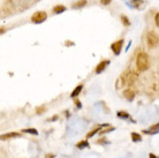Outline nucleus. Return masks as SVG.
Wrapping results in <instances>:
<instances>
[{
    "mask_svg": "<svg viewBox=\"0 0 159 158\" xmlns=\"http://www.w3.org/2000/svg\"><path fill=\"white\" fill-rule=\"evenodd\" d=\"M150 66V60H149V55L145 52H141L136 57V68L139 72H145L149 69Z\"/></svg>",
    "mask_w": 159,
    "mask_h": 158,
    "instance_id": "obj_1",
    "label": "nucleus"
},
{
    "mask_svg": "<svg viewBox=\"0 0 159 158\" xmlns=\"http://www.w3.org/2000/svg\"><path fill=\"white\" fill-rule=\"evenodd\" d=\"M120 79L122 81L123 86H133L134 82L136 81L137 79V75H136L134 72H131L130 69H127V71H125L122 73V75L120 76Z\"/></svg>",
    "mask_w": 159,
    "mask_h": 158,
    "instance_id": "obj_2",
    "label": "nucleus"
},
{
    "mask_svg": "<svg viewBox=\"0 0 159 158\" xmlns=\"http://www.w3.org/2000/svg\"><path fill=\"white\" fill-rule=\"evenodd\" d=\"M147 43H148V46H149L150 49L157 48V46H158V43H159L158 35L153 31H150L147 35Z\"/></svg>",
    "mask_w": 159,
    "mask_h": 158,
    "instance_id": "obj_3",
    "label": "nucleus"
},
{
    "mask_svg": "<svg viewBox=\"0 0 159 158\" xmlns=\"http://www.w3.org/2000/svg\"><path fill=\"white\" fill-rule=\"evenodd\" d=\"M46 19H48V14H46V12H43V11L34 13L31 16V21L34 23H43Z\"/></svg>",
    "mask_w": 159,
    "mask_h": 158,
    "instance_id": "obj_4",
    "label": "nucleus"
},
{
    "mask_svg": "<svg viewBox=\"0 0 159 158\" xmlns=\"http://www.w3.org/2000/svg\"><path fill=\"white\" fill-rule=\"evenodd\" d=\"M122 44H123V40H116L111 45V50L113 51V53L116 55H119L121 53V49H122Z\"/></svg>",
    "mask_w": 159,
    "mask_h": 158,
    "instance_id": "obj_5",
    "label": "nucleus"
},
{
    "mask_svg": "<svg viewBox=\"0 0 159 158\" xmlns=\"http://www.w3.org/2000/svg\"><path fill=\"white\" fill-rule=\"evenodd\" d=\"M19 136H21L20 133H17V132H12V133H6V134L0 135V140H1V141H8V140L19 137Z\"/></svg>",
    "mask_w": 159,
    "mask_h": 158,
    "instance_id": "obj_6",
    "label": "nucleus"
},
{
    "mask_svg": "<svg viewBox=\"0 0 159 158\" xmlns=\"http://www.w3.org/2000/svg\"><path fill=\"white\" fill-rule=\"evenodd\" d=\"M110 63H111L110 60H103V61H100V63L97 65V67H96V69H95L96 74H100L102 72H104V69L110 65Z\"/></svg>",
    "mask_w": 159,
    "mask_h": 158,
    "instance_id": "obj_7",
    "label": "nucleus"
},
{
    "mask_svg": "<svg viewBox=\"0 0 159 158\" xmlns=\"http://www.w3.org/2000/svg\"><path fill=\"white\" fill-rule=\"evenodd\" d=\"M135 91L133 90V89H130V88H128V89H126V90L123 91V97L127 99L128 102H131V100H134V98H135Z\"/></svg>",
    "mask_w": 159,
    "mask_h": 158,
    "instance_id": "obj_8",
    "label": "nucleus"
},
{
    "mask_svg": "<svg viewBox=\"0 0 159 158\" xmlns=\"http://www.w3.org/2000/svg\"><path fill=\"white\" fill-rule=\"evenodd\" d=\"M82 89H83V84H79V86H77V87H76L75 89L72 91V94H70V97H72V98H75V97H77V96L81 94Z\"/></svg>",
    "mask_w": 159,
    "mask_h": 158,
    "instance_id": "obj_9",
    "label": "nucleus"
},
{
    "mask_svg": "<svg viewBox=\"0 0 159 158\" xmlns=\"http://www.w3.org/2000/svg\"><path fill=\"white\" fill-rule=\"evenodd\" d=\"M87 5V0H79L72 5V8H75V9H80V8L84 7Z\"/></svg>",
    "mask_w": 159,
    "mask_h": 158,
    "instance_id": "obj_10",
    "label": "nucleus"
},
{
    "mask_svg": "<svg viewBox=\"0 0 159 158\" xmlns=\"http://www.w3.org/2000/svg\"><path fill=\"white\" fill-rule=\"evenodd\" d=\"M158 127H159V125L158 123H156V125H153L151 128L143 131V133H145V134H157V133H158Z\"/></svg>",
    "mask_w": 159,
    "mask_h": 158,
    "instance_id": "obj_11",
    "label": "nucleus"
},
{
    "mask_svg": "<svg viewBox=\"0 0 159 158\" xmlns=\"http://www.w3.org/2000/svg\"><path fill=\"white\" fill-rule=\"evenodd\" d=\"M66 11V7H65L64 5H58V6H54L53 7V13L54 14H61V13H64Z\"/></svg>",
    "mask_w": 159,
    "mask_h": 158,
    "instance_id": "obj_12",
    "label": "nucleus"
},
{
    "mask_svg": "<svg viewBox=\"0 0 159 158\" xmlns=\"http://www.w3.org/2000/svg\"><path fill=\"white\" fill-rule=\"evenodd\" d=\"M106 126H107V125H102V126L98 127V128H95V129H93L92 132H89V133L87 134V138L92 137V136H93V135H95L96 133H98L99 131H102V127H106Z\"/></svg>",
    "mask_w": 159,
    "mask_h": 158,
    "instance_id": "obj_13",
    "label": "nucleus"
},
{
    "mask_svg": "<svg viewBox=\"0 0 159 158\" xmlns=\"http://www.w3.org/2000/svg\"><path fill=\"white\" fill-rule=\"evenodd\" d=\"M76 146L79 148V149H84V148H89V143H88L87 140H84V141H81L76 144Z\"/></svg>",
    "mask_w": 159,
    "mask_h": 158,
    "instance_id": "obj_14",
    "label": "nucleus"
},
{
    "mask_svg": "<svg viewBox=\"0 0 159 158\" xmlns=\"http://www.w3.org/2000/svg\"><path fill=\"white\" fill-rule=\"evenodd\" d=\"M131 140H133L134 142H141V141H142V137H141V135L137 134V133H131Z\"/></svg>",
    "mask_w": 159,
    "mask_h": 158,
    "instance_id": "obj_15",
    "label": "nucleus"
},
{
    "mask_svg": "<svg viewBox=\"0 0 159 158\" xmlns=\"http://www.w3.org/2000/svg\"><path fill=\"white\" fill-rule=\"evenodd\" d=\"M118 117L121 119H128L130 115H129V113L128 112H125V111H119L118 112Z\"/></svg>",
    "mask_w": 159,
    "mask_h": 158,
    "instance_id": "obj_16",
    "label": "nucleus"
},
{
    "mask_svg": "<svg viewBox=\"0 0 159 158\" xmlns=\"http://www.w3.org/2000/svg\"><path fill=\"white\" fill-rule=\"evenodd\" d=\"M23 133H28V134H32V135H37L38 132H37L36 128H27V129H23Z\"/></svg>",
    "mask_w": 159,
    "mask_h": 158,
    "instance_id": "obj_17",
    "label": "nucleus"
},
{
    "mask_svg": "<svg viewBox=\"0 0 159 158\" xmlns=\"http://www.w3.org/2000/svg\"><path fill=\"white\" fill-rule=\"evenodd\" d=\"M121 21H122V23L125 27H129L130 26V22H129V19H128L126 15H121Z\"/></svg>",
    "mask_w": 159,
    "mask_h": 158,
    "instance_id": "obj_18",
    "label": "nucleus"
},
{
    "mask_svg": "<svg viewBox=\"0 0 159 158\" xmlns=\"http://www.w3.org/2000/svg\"><path fill=\"white\" fill-rule=\"evenodd\" d=\"M46 111V106H38V107H36V113L37 114H43L44 112Z\"/></svg>",
    "mask_w": 159,
    "mask_h": 158,
    "instance_id": "obj_19",
    "label": "nucleus"
},
{
    "mask_svg": "<svg viewBox=\"0 0 159 158\" xmlns=\"http://www.w3.org/2000/svg\"><path fill=\"white\" fill-rule=\"evenodd\" d=\"M114 129H116L114 127H107L106 129H104V131H100L99 133H100V134H105V133H108V132H112V131H114Z\"/></svg>",
    "mask_w": 159,
    "mask_h": 158,
    "instance_id": "obj_20",
    "label": "nucleus"
},
{
    "mask_svg": "<svg viewBox=\"0 0 159 158\" xmlns=\"http://www.w3.org/2000/svg\"><path fill=\"white\" fill-rule=\"evenodd\" d=\"M112 0H100V4L104 5V6H106V5H110L111 4Z\"/></svg>",
    "mask_w": 159,
    "mask_h": 158,
    "instance_id": "obj_21",
    "label": "nucleus"
},
{
    "mask_svg": "<svg viewBox=\"0 0 159 158\" xmlns=\"http://www.w3.org/2000/svg\"><path fill=\"white\" fill-rule=\"evenodd\" d=\"M158 19H159V13H156V15H155V22H156V26H157V27L159 26Z\"/></svg>",
    "mask_w": 159,
    "mask_h": 158,
    "instance_id": "obj_22",
    "label": "nucleus"
},
{
    "mask_svg": "<svg viewBox=\"0 0 159 158\" xmlns=\"http://www.w3.org/2000/svg\"><path fill=\"white\" fill-rule=\"evenodd\" d=\"M56 120H58V115H53L52 118L48 119V123H52V121H56Z\"/></svg>",
    "mask_w": 159,
    "mask_h": 158,
    "instance_id": "obj_23",
    "label": "nucleus"
},
{
    "mask_svg": "<svg viewBox=\"0 0 159 158\" xmlns=\"http://www.w3.org/2000/svg\"><path fill=\"white\" fill-rule=\"evenodd\" d=\"M6 30H7V29H6L5 27H0V35L4 34V32H6Z\"/></svg>",
    "mask_w": 159,
    "mask_h": 158,
    "instance_id": "obj_24",
    "label": "nucleus"
},
{
    "mask_svg": "<svg viewBox=\"0 0 159 158\" xmlns=\"http://www.w3.org/2000/svg\"><path fill=\"white\" fill-rule=\"evenodd\" d=\"M100 140H102V141H98V144H100V143H102V144H103V143H107V141H105V140H106V138H100Z\"/></svg>",
    "mask_w": 159,
    "mask_h": 158,
    "instance_id": "obj_25",
    "label": "nucleus"
},
{
    "mask_svg": "<svg viewBox=\"0 0 159 158\" xmlns=\"http://www.w3.org/2000/svg\"><path fill=\"white\" fill-rule=\"evenodd\" d=\"M45 158H54V155H53V154H48V155H45Z\"/></svg>",
    "mask_w": 159,
    "mask_h": 158,
    "instance_id": "obj_26",
    "label": "nucleus"
},
{
    "mask_svg": "<svg viewBox=\"0 0 159 158\" xmlns=\"http://www.w3.org/2000/svg\"><path fill=\"white\" fill-rule=\"evenodd\" d=\"M149 157H150V158H158L157 156H155L153 154H150V155H149Z\"/></svg>",
    "mask_w": 159,
    "mask_h": 158,
    "instance_id": "obj_27",
    "label": "nucleus"
},
{
    "mask_svg": "<svg viewBox=\"0 0 159 158\" xmlns=\"http://www.w3.org/2000/svg\"><path fill=\"white\" fill-rule=\"evenodd\" d=\"M66 45H67V46H69V45H74V43H72V42H66Z\"/></svg>",
    "mask_w": 159,
    "mask_h": 158,
    "instance_id": "obj_28",
    "label": "nucleus"
},
{
    "mask_svg": "<svg viewBox=\"0 0 159 158\" xmlns=\"http://www.w3.org/2000/svg\"><path fill=\"white\" fill-rule=\"evenodd\" d=\"M75 103H76V106H77V107H79V109H80V107H81V104H80V102H79V100H76Z\"/></svg>",
    "mask_w": 159,
    "mask_h": 158,
    "instance_id": "obj_29",
    "label": "nucleus"
},
{
    "mask_svg": "<svg viewBox=\"0 0 159 158\" xmlns=\"http://www.w3.org/2000/svg\"><path fill=\"white\" fill-rule=\"evenodd\" d=\"M133 1H134V2H139L141 0H133Z\"/></svg>",
    "mask_w": 159,
    "mask_h": 158,
    "instance_id": "obj_30",
    "label": "nucleus"
}]
</instances>
